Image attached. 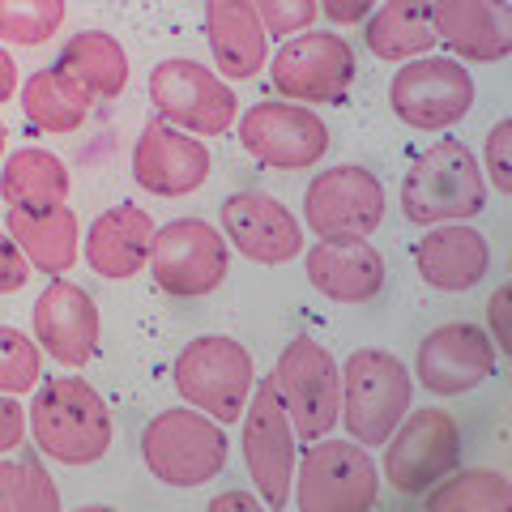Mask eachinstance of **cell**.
I'll list each match as a JSON object with an SVG mask.
<instances>
[{
	"mask_svg": "<svg viewBox=\"0 0 512 512\" xmlns=\"http://www.w3.org/2000/svg\"><path fill=\"white\" fill-rule=\"evenodd\" d=\"M26 431L35 436L39 453L60 466H94L116 440L107 402L82 376H52L35 384V402L26 406Z\"/></svg>",
	"mask_w": 512,
	"mask_h": 512,
	"instance_id": "obj_1",
	"label": "cell"
},
{
	"mask_svg": "<svg viewBox=\"0 0 512 512\" xmlns=\"http://www.w3.org/2000/svg\"><path fill=\"white\" fill-rule=\"evenodd\" d=\"M487 210V175L474 150L457 137H440L410 163L402 180V214L414 227L470 222Z\"/></svg>",
	"mask_w": 512,
	"mask_h": 512,
	"instance_id": "obj_2",
	"label": "cell"
},
{
	"mask_svg": "<svg viewBox=\"0 0 512 512\" xmlns=\"http://www.w3.org/2000/svg\"><path fill=\"white\" fill-rule=\"evenodd\" d=\"M141 457L146 470L167 487H205L210 478L227 470L231 440L227 427L197 406H171L158 410L141 431Z\"/></svg>",
	"mask_w": 512,
	"mask_h": 512,
	"instance_id": "obj_3",
	"label": "cell"
},
{
	"mask_svg": "<svg viewBox=\"0 0 512 512\" xmlns=\"http://www.w3.org/2000/svg\"><path fill=\"white\" fill-rule=\"evenodd\" d=\"M414 402V372L380 346H363L342 363V414L350 440L380 448Z\"/></svg>",
	"mask_w": 512,
	"mask_h": 512,
	"instance_id": "obj_4",
	"label": "cell"
},
{
	"mask_svg": "<svg viewBox=\"0 0 512 512\" xmlns=\"http://www.w3.org/2000/svg\"><path fill=\"white\" fill-rule=\"evenodd\" d=\"M171 376L184 406H197L201 414H210V419L227 427V423H239V414L248 406L252 384H256V363L244 342L227 338V333H205V338H192L175 355Z\"/></svg>",
	"mask_w": 512,
	"mask_h": 512,
	"instance_id": "obj_5",
	"label": "cell"
},
{
	"mask_svg": "<svg viewBox=\"0 0 512 512\" xmlns=\"http://www.w3.org/2000/svg\"><path fill=\"white\" fill-rule=\"evenodd\" d=\"M299 512H367L380 495V466L359 440L320 436L295 461Z\"/></svg>",
	"mask_w": 512,
	"mask_h": 512,
	"instance_id": "obj_6",
	"label": "cell"
},
{
	"mask_svg": "<svg viewBox=\"0 0 512 512\" xmlns=\"http://www.w3.org/2000/svg\"><path fill=\"white\" fill-rule=\"evenodd\" d=\"M146 269H150L158 291H167L175 299L214 295L231 274L227 235L210 227L205 218H175L154 231V248H150Z\"/></svg>",
	"mask_w": 512,
	"mask_h": 512,
	"instance_id": "obj_7",
	"label": "cell"
},
{
	"mask_svg": "<svg viewBox=\"0 0 512 512\" xmlns=\"http://www.w3.org/2000/svg\"><path fill=\"white\" fill-rule=\"evenodd\" d=\"M150 103L158 111V120L184 128L192 137H222L239 120V99L227 86V77H218L214 69L184 56L154 64Z\"/></svg>",
	"mask_w": 512,
	"mask_h": 512,
	"instance_id": "obj_8",
	"label": "cell"
},
{
	"mask_svg": "<svg viewBox=\"0 0 512 512\" xmlns=\"http://www.w3.org/2000/svg\"><path fill=\"white\" fill-rule=\"evenodd\" d=\"M393 116L419 133H448L474 107V77L453 56H414L389 82Z\"/></svg>",
	"mask_w": 512,
	"mask_h": 512,
	"instance_id": "obj_9",
	"label": "cell"
},
{
	"mask_svg": "<svg viewBox=\"0 0 512 512\" xmlns=\"http://www.w3.org/2000/svg\"><path fill=\"white\" fill-rule=\"evenodd\" d=\"M269 82L286 103H342L346 90L355 86L359 60L355 47L329 30H299L274 56H269Z\"/></svg>",
	"mask_w": 512,
	"mask_h": 512,
	"instance_id": "obj_10",
	"label": "cell"
},
{
	"mask_svg": "<svg viewBox=\"0 0 512 512\" xmlns=\"http://www.w3.org/2000/svg\"><path fill=\"white\" fill-rule=\"evenodd\" d=\"M274 384L299 440H320L338 427L342 414V367L316 338H291L278 355Z\"/></svg>",
	"mask_w": 512,
	"mask_h": 512,
	"instance_id": "obj_11",
	"label": "cell"
},
{
	"mask_svg": "<svg viewBox=\"0 0 512 512\" xmlns=\"http://www.w3.org/2000/svg\"><path fill=\"white\" fill-rule=\"evenodd\" d=\"M461 461V427L448 410L423 406L406 410V419L384 440V478L397 495H423Z\"/></svg>",
	"mask_w": 512,
	"mask_h": 512,
	"instance_id": "obj_12",
	"label": "cell"
},
{
	"mask_svg": "<svg viewBox=\"0 0 512 512\" xmlns=\"http://www.w3.org/2000/svg\"><path fill=\"white\" fill-rule=\"evenodd\" d=\"M239 419H244V461L256 483V495H261L265 508H286L291 504L295 461H299V444H295L299 436L278 397L274 376L252 384V397Z\"/></svg>",
	"mask_w": 512,
	"mask_h": 512,
	"instance_id": "obj_13",
	"label": "cell"
},
{
	"mask_svg": "<svg viewBox=\"0 0 512 512\" xmlns=\"http://www.w3.org/2000/svg\"><path fill=\"white\" fill-rule=\"evenodd\" d=\"M235 124L239 146L274 171H312L333 146L325 120L303 103H256Z\"/></svg>",
	"mask_w": 512,
	"mask_h": 512,
	"instance_id": "obj_14",
	"label": "cell"
},
{
	"mask_svg": "<svg viewBox=\"0 0 512 512\" xmlns=\"http://www.w3.org/2000/svg\"><path fill=\"white\" fill-rule=\"evenodd\" d=\"M384 184L367 167L342 163L320 171L303 192V222L316 239H367L384 222Z\"/></svg>",
	"mask_w": 512,
	"mask_h": 512,
	"instance_id": "obj_15",
	"label": "cell"
},
{
	"mask_svg": "<svg viewBox=\"0 0 512 512\" xmlns=\"http://www.w3.org/2000/svg\"><path fill=\"white\" fill-rule=\"evenodd\" d=\"M30 329H35L39 350L60 367H86L103 342L99 303L90 299L86 286L69 278H52L43 286V295L30 308Z\"/></svg>",
	"mask_w": 512,
	"mask_h": 512,
	"instance_id": "obj_16",
	"label": "cell"
},
{
	"mask_svg": "<svg viewBox=\"0 0 512 512\" xmlns=\"http://www.w3.org/2000/svg\"><path fill=\"white\" fill-rule=\"evenodd\" d=\"M222 235L235 252H244L256 265H291L303 252V227L269 192H231L222 201Z\"/></svg>",
	"mask_w": 512,
	"mask_h": 512,
	"instance_id": "obj_17",
	"label": "cell"
},
{
	"mask_svg": "<svg viewBox=\"0 0 512 512\" xmlns=\"http://www.w3.org/2000/svg\"><path fill=\"white\" fill-rule=\"evenodd\" d=\"M487 376H495V346L487 333L466 320L431 329L419 342V359H414V380L436 397H461L478 389Z\"/></svg>",
	"mask_w": 512,
	"mask_h": 512,
	"instance_id": "obj_18",
	"label": "cell"
},
{
	"mask_svg": "<svg viewBox=\"0 0 512 512\" xmlns=\"http://www.w3.org/2000/svg\"><path fill=\"white\" fill-rule=\"evenodd\" d=\"M133 180L154 197H188L210 180V150L201 137L154 116L133 146Z\"/></svg>",
	"mask_w": 512,
	"mask_h": 512,
	"instance_id": "obj_19",
	"label": "cell"
},
{
	"mask_svg": "<svg viewBox=\"0 0 512 512\" xmlns=\"http://www.w3.org/2000/svg\"><path fill=\"white\" fill-rule=\"evenodd\" d=\"M431 26H436V39L453 52V60L495 64L512 52L508 0H436Z\"/></svg>",
	"mask_w": 512,
	"mask_h": 512,
	"instance_id": "obj_20",
	"label": "cell"
},
{
	"mask_svg": "<svg viewBox=\"0 0 512 512\" xmlns=\"http://www.w3.org/2000/svg\"><path fill=\"white\" fill-rule=\"evenodd\" d=\"M303 274L329 303H367L384 291V256L367 239H316Z\"/></svg>",
	"mask_w": 512,
	"mask_h": 512,
	"instance_id": "obj_21",
	"label": "cell"
},
{
	"mask_svg": "<svg viewBox=\"0 0 512 512\" xmlns=\"http://www.w3.org/2000/svg\"><path fill=\"white\" fill-rule=\"evenodd\" d=\"M154 231V214L141 205H111L86 227V265L107 282L146 274Z\"/></svg>",
	"mask_w": 512,
	"mask_h": 512,
	"instance_id": "obj_22",
	"label": "cell"
},
{
	"mask_svg": "<svg viewBox=\"0 0 512 512\" xmlns=\"http://www.w3.org/2000/svg\"><path fill=\"white\" fill-rule=\"evenodd\" d=\"M423 231L427 235L414 244V265H419V278L427 286L457 295L487 278L491 248L474 227H466V222H440V227H423Z\"/></svg>",
	"mask_w": 512,
	"mask_h": 512,
	"instance_id": "obj_23",
	"label": "cell"
},
{
	"mask_svg": "<svg viewBox=\"0 0 512 512\" xmlns=\"http://www.w3.org/2000/svg\"><path fill=\"white\" fill-rule=\"evenodd\" d=\"M205 35L227 82H248L269 64V35L248 0H205Z\"/></svg>",
	"mask_w": 512,
	"mask_h": 512,
	"instance_id": "obj_24",
	"label": "cell"
},
{
	"mask_svg": "<svg viewBox=\"0 0 512 512\" xmlns=\"http://www.w3.org/2000/svg\"><path fill=\"white\" fill-rule=\"evenodd\" d=\"M9 239L22 248L30 269H39L47 278L69 274L82 256V222L69 205H52V210H9L5 214Z\"/></svg>",
	"mask_w": 512,
	"mask_h": 512,
	"instance_id": "obj_25",
	"label": "cell"
},
{
	"mask_svg": "<svg viewBox=\"0 0 512 512\" xmlns=\"http://www.w3.org/2000/svg\"><path fill=\"white\" fill-rule=\"evenodd\" d=\"M73 175L64 167V158H56L43 146H22L5 154L0 163V197L9 210H52V205H69Z\"/></svg>",
	"mask_w": 512,
	"mask_h": 512,
	"instance_id": "obj_26",
	"label": "cell"
},
{
	"mask_svg": "<svg viewBox=\"0 0 512 512\" xmlns=\"http://www.w3.org/2000/svg\"><path fill=\"white\" fill-rule=\"evenodd\" d=\"M431 5L436 0H380L367 13V52L389 64L431 56V47L440 43L436 26H431Z\"/></svg>",
	"mask_w": 512,
	"mask_h": 512,
	"instance_id": "obj_27",
	"label": "cell"
},
{
	"mask_svg": "<svg viewBox=\"0 0 512 512\" xmlns=\"http://www.w3.org/2000/svg\"><path fill=\"white\" fill-rule=\"evenodd\" d=\"M52 69H60L73 86H82L90 99H120L128 86V52L107 30H82L60 47Z\"/></svg>",
	"mask_w": 512,
	"mask_h": 512,
	"instance_id": "obj_28",
	"label": "cell"
},
{
	"mask_svg": "<svg viewBox=\"0 0 512 512\" xmlns=\"http://www.w3.org/2000/svg\"><path fill=\"white\" fill-rule=\"evenodd\" d=\"M18 99H22V116L30 120V128L52 133V137L77 133V128L90 120V107H94L90 94L82 86H73L60 69L30 73L18 86Z\"/></svg>",
	"mask_w": 512,
	"mask_h": 512,
	"instance_id": "obj_29",
	"label": "cell"
},
{
	"mask_svg": "<svg viewBox=\"0 0 512 512\" xmlns=\"http://www.w3.org/2000/svg\"><path fill=\"white\" fill-rule=\"evenodd\" d=\"M427 495L436 512H504L512 504V487L495 470H448Z\"/></svg>",
	"mask_w": 512,
	"mask_h": 512,
	"instance_id": "obj_30",
	"label": "cell"
},
{
	"mask_svg": "<svg viewBox=\"0 0 512 512\" xmlns=\"http://www.w3.org/2000/svg\"><path fill=\"white\" fill-rule=\"evenodd\" d=\"M60 491L39 461H0V512H56Z\"/></svg>",
	"mask_w": 512,
	"mask_h": 512,
	"instance_id": "obj_31",
	"label": "cell"
},
{
	"mask_svg": "<svg viewBox=\"0 0 512 512\" xmlns=\"http://www.w3.org/2000/svg\"><path fill=\"white\" fill-rule=\"evenodd\" d=\"M64 26V0H0V39L39 47Z\"/></svg>",
	"mask_w": 512,
	"mask_h": 512,
	"instance_id": "obj_32",
	"label": "cell"
},
{
	"mask_svg": "<svg viewBox=\"0 0 512 512\" xmlns=\"http://www.w3.org/2000/svg\"><path fill=\"white\" fill-rule=\"evenodd\" d=\"M43 376V350L39 342H30L22 329L0 325V393L22 397L39 384Z\"/></svg>",
	"mask_w": 512,
	"mask_h": 512,
	"instance_id": "obj_33",
	"label": "cell"
},
{
	"mask_svg": "<svg viewBox=\"0 0 512 512\" xmlns=\"http://www.w3.org/2000/svg\"><path fill=\"white\" fill-rule=\"evenodd\" d=\"M248 5L269 39H291L299 30H312V22L320 18L316 0H248Z\"/></svg>",
	"mask_w": 512,
	"mask_h": 512,
	"instance_id": "obj_34",
	"label": "cell"
},
{
	"mask_svg": "<svg viewBox=\"0 0 512 512\" xmlns=\"http://www.w3.org/2000/svg\"><path fill=\"white\" fill-rule=\"evenodd\" d=\"M491 175V184L500 197H512V120H500V124H491V133H487V167Z\"/></svg>",
	"mask_w": 512,
	"mask_h": 512,
	"instance_id": "obj_35",
	"label": "cell"
},
{
	"mask_svg": "<svg viewBox=\"0 0 512 512\" xmlns=\"http://www.w3.org/2000/svg\"><path fill=\"white\" fill-rule=\"evenodd\" d=\"M30 282V261L22 248L9 239V231H0V295H13Z\"/></svg>",
	"mask_w": 512,
	"mask_h": 512,
	"instance_id": "obj_36",
	"label": "cell"
},
{
	"mask_svg": "<svg viewBox=\"0 0 512 512\" xmlns=\"http://www.w3.org/2000/svg\"><path fill=\"white\" fill-rule=\"evenodd\" d=\"M26 440V410L18 406V397L0 393V457L13 453Z\"/></svg>",
	"mask_w": 512,
	"mask_h": 512,
	"instance_id": "obj_37",
	"label": "cell"
},
{
	"mask_svg": "<svg viewBox=\"0 0 512 512\" xmlns=\"http://www.w3.org/2000/svg\"><path fill=\"white\" fill-rule=\"evenodd\" d=\"M380 0H316V9L325 13L333 26H359L367 22V13H372Z\"/></svg>",
	"mask_w": 512,
	"mask_h": 512,
	"instance_id": "obj_38",
	"label": "cell"
},
{
	"mask_svg": "<svg viewBox=\"0 0 512 512\" xmlns=\"http://www.w3.org/2000/svg\"><path fill=\"white\" fill-rule=\"evenodd\" d=\"M487 316H491V325H495V342H500V350H508V286H500V291L491 295L487 303Z\"/></svg>",
	"mask_w": 512,
	"mask_h": 512,
	"instance_id": "obj_39",
	"label": "cell"
},
{
	"mask_svg": "<svg viewBox=\"0 0 512 512\" xmlns=\"http://www.w3.org/2000/svg\"><path fill=\"white\" fill-rule=\"evenodd\" d=\"M18 60H13L5 47H0V103H9L13 94H18Z\"/></svg>",
	"mask_w": 512,
	"mask_h": 512,
	"instance_id": "obj_40",
	"label": "cell"
},
{
	"mask_svg": "<svg viewBox=\"0 0 512 512\" xmlns=\"http://www.w3.org/2000/svg\"><path fill=\"white\" fill-rule=\"evenodd\" d=\"M210 508L214 512H222V508H261V495H252V491H227V495H218Z\"/></svg>",
	"mask_w": 512,
	"mask_h": 512,
	"instance_id": "obj_41",
	"label": "cell"
},
{
	"mask_svg": "<svg viewBox=\"0 0 512 512\" xmlns=\"http://www.w3.org/2000/svg\"><path fill=\"white\" fill-rule=\"evenodd\" d=\"M5 137L9 133H5V124H0V163H5Z\"/></svg>",
	"mask_w": 512,
	"mask_h": 512,
	"instance_id": "obj_42",
	"label": "cell"
}]
</instances>
